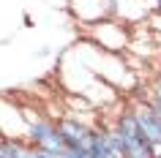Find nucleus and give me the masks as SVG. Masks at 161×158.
I'll return each instance as SVG.
<instances>
[{"label":"nucleus","mask_w":161,"mask_h":158,"mask_svg":"<svg viewBox=\"0 0 161 158\" xmlns=\"http://www.w3.org/2000/svg\"><path fill=\"white\" fill-rule=\"evenodd\" d=\"M68 11L85 27L118 19V0H68Z\"/></svg>","instance_id":"7ed1b4c3"},{"label":"nucleus","mask_w":161,"mask_h":158,"mask_svg":"<svg viewBox=\"0 0 161 158\" xmlns=\"http://www.w3.org/2000/svg\"><path fill=\"white\" fill-rule=\"evenodd\" d=\"M0 158H3V153H0Z\"/></svg>","instance_id":"f8f14e48"},{"label":"nucleus","mask_w":161,"mask_h":158,"mask_svg":"<svg viewBox=\"0 0 161 158\" xmlns=\"http://www.w3.org/2000/svg\"><path fill=\"white\" fill-rule=\"evenodd\" d=\"M126 139V158H158L156 155V150L147 139H145L142 133H136V136H123Z\"/></svg>","instance_id":"39448f33"},{"label":"nucleus","mask_w":161,"mask_h":158,"mask_svg":"<svg viewBox=\"0 0 161 158\" xmlns=\"http://www.w3.org/2000/svg\"><path fill=\"white\" fill-rule=\"evenodd\" d=\"M87 41L96 44L98 49L109 52V55H120L123 49H128V30L118 19H107V22L87 27Z\"/></svg>","instance_id":"f03ea898"},{"label":"nucleus","mask_w":161,"mask_h":158,"mask_svg":"<svg viewBox=\"0 0 161 158\" xmlns=\"http://www.w3.org/2000/svg\"><path fill=\"white\" fill-rule=\"evenodd\" d=\"M66 158H96V155L90 153V150H68Z\"/></svg>","instance_id":"6e6552de"},{"label":"nucleus","mask_w":161,"mask_h":158,"mask_svg":"<svg viewBox=\"0 0 161 158\" xmlns=\"http://www.w3.org/2000/svg\"><path fill=\"white\" fill-rule=\"evenodd\" d=\"M153 101H161V76L156 79V84H153Z\"/></svg>","instance_id":"1a4fd4ad"},{"label":"nucleus","mask_w":161,"mask_h":158,"mask_svg":"<svg viewBox=\"0 0 161 158\" xmlns=\"http://www.w3.org/2000/svg\"><path fill=\"white\" fill-rule=\"evenodd\" d=\"M25 120H27V142L36 144L38 150H44L47 155H66L68 147L63 142V133L58 128V120H49L44 115H36L25 109Z\"/></svg>","instance_id":"f257e3e1"},{"label":"nucleus","mask_w":161,"mask_h":158,"mask_svg":"<svg viewBox=\"0 0 161 158\" xmlns=\"http://www.w3.org/2000/svg\"><path fill=\"white\" fill-rule=\"evenodd\" d=\"M47 55H49V46H41V49L36 52V57H47Z\"/></svg>","instance_id":"9d476101"},{"label":"nucleus","mask_w":161,"mask_h":158,"mask_svg":"<svg viewBox=\"0 0 161 158\" xmlns=\"http://www.w3.org/2000/svg\"><path fill=\"white\" fill-rule=\"evenodd\" d=\"M153 11H156V14H161V0H156V3H153Z\"/></svg>","instance_id":"9b49d317"},{"label":"nucleus","mask_w":161,"mask_h":158,"mask_svg":"<svg viewBox=\"0 0 161 158\" xmlns=\"http://www.w3.org/2000/svg\"><path fill=\"white\" fill-rule=\"evenodd\" d=\"M25 142L27 139H0V153H3V158H22Z\"/></svg>","instance_id":"423d86ee"},{"label":"nucleus","mask_w":161,"mask_h":158,"mask_svg":"<svg viewBox=\"0 0 161 158\" xmlns=\"http://www.w3.org/2000/svg\"><path fill=\"white\" fill-rule=\"evenodd\" d=\"M22 158H49L44 150H38L36 144H30V142H25V150H22Z\"/></svg>","instance_id":"0eeeda50"},{"label":"nucleus","mask_w":161,"mask_h":158,"mask_svg":"<svg viewBox=\"0 0 161 158\" xmlns=\"http://www.w3.org/2000/svg\"><path fill=\"white\" fill-rule=\"evenodd\" d=\"M58 128L63 133V142H66L68 150H90V142H93V131L87 123H82L74 112H66L63 117H58Z\"/></svg>","instance_id":"20e7f679"}]
</instances>
